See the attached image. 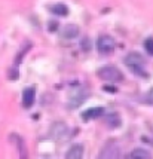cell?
Segmentation results:
<instances>
[{
    "instance_id": "obj_16",
    "label": "cell",
    "mask_w": 153,
    "mask_h": 159,
    "mask_svg": "<svg viewBox=\"0 0 153 159\" xmlns=\"http://www.w3.org/2000/svg\"><path fill=\"white\" fill-rule=\"evenodd\" d=\"M49 24H51V25H49V30H51V31L56 30V27H58V25H56V22H49Z\"/></svg>"
},
{
    "instance_id": "obj_13",
    "label": "cell",
    "mask_w": 153,
    "mask_h": 159,
    "mask_svg": "<svg viewBox=\"0 0 153 159\" xmlns=\"http://www.w3.org/2000/svg\"><path fill=\"white\" fill-rule=\"evenodd\" d=\"M52 14L58 15V16H67L69 15V7L65 6L64 3H55L54 6L51 7Z\"/></svg>"
},
{
    "instance_id": "obj_11",
    "label": "cell",
    "mask_w": 153,
    "mask_h": 159,
    "mask_svg": "<svg viewBox=\"0 0 153 159\" xmlns=\"http://www.w3.org/2000/svg\"><path fill=\"white\" fill-rule=\"evenodd\" d=\"M128 158L129 159H150L152 155H150V152L146 150V149H135V150H132V152L129 153Z\"/></svg>"
},
{
    "instance_id": "obj_14",
    "label": "cell",
    "mask_w": 153,
    "mask_h": 159,
    "mask_svg": "<svg viewBox=\"0 0 153 159\" xmlns=\"http://www.w3.org/2000/svg\"><path fill=\"white\" fill-rule=\"evenodd\" d=\"M144 48H146L147 54L153 57V37H147L144 40Z\"/></svg>"
},
{
    "instance_id": "obj_7",
    "label": "cell",
    "mask_w": 153,
    "mask_h": 159,
    "mask_svg": "<svg viewBox=\"0 0 153 159\" xmlns=\"http://www.w3.org/2000/svg\"><path fill=\"white\" fill-rule=\"evenodd\" d=\"M104 115V107L101 106H97V107H91L88 110H85L82 113V118L83 120H92V119H98Z\"/></svg>"
},
{
    "instance_id": "obj_2",
    "label": "cell",
    "mask_w": 153,
    "mask_h": 159,
    "mask_svg": "<svg viewBox=\"0 0 153 159\" xmlns=\"http://www.w3.org/2000/svg\"><path fill=\"white\" fill-rule=\"evenodd\" d=\"M97 76L100 79H103L106 82H111V83H118L124 80V75L122 71L115 67V66H104L97 71Z\"/></svg>"
},
{
    "instance_id": "obj_8",
    "label": "cell",
    "mask_w": 153,
    "mask_h": 159,
    "mask_svg": "<svg viewBox=\"0 0 153 159\" xmlns=\"http://www.w3.org/2000/svg\"><path fill=\"white\" fill-rule=\"evenodd\" d=\"M79 34H80V28L77 27L76 24H67L63 28V33H61L64 39H74Z\"/></svg>"
},
{
    "instance_id": "obj_12",
    "label": "cell",
    "mask_w": 153,
    "mask_h": 159,
    "mask_svg": "<svg viewBox=\"0 0 153 159\" xmlns=\"http://www.w3.org/2000/svg\"><path fill=\"white\" fill-rule=\"evenodd\" d=\"M12 137L16 140L15 146H16V149H18V153H20V156H21V158H27V149H25V144H24V140H22V137L16 135V134H14Z\"/></svg>"
},
{
    "instance_id": "obj_1",
    "label": "cell",
    "mask_w": 153,
    "mask_h": 159,
    "mask_svg": "<svg viewBox=\"0 0 153 159\" xmlns=\"http://www.w3.org/2000/svg\"><path fill=\"white\" fill-rule=\"evenodd\" d=\"M125 66L137 76H147L146 73V61L138 52H129L125 57Z\"/></svg>"
},
{
    "instance_id": "obj_9",
    "label": "cell",
    "mask_w": 153,
    "mask_h": 159,
    "mask_svg": "<svg viewBox=\"0 0 153 159\" xmlns=\"http://www.w3.org/2000/svg\"><path fill=\"white\" fill-rule=\"evenodd\" d=\"M83 152H85L83 144H74L67 150L65 158L67 159H80L82 156H83Z\"/></svg>"
},
{
    "instance_id": "obj_4",
    "label": "cell",
    "mask_w": 153,
    "mask_h": 159,
    "mask_svg": "<svg viewBox=\"0 0 153 159\" xmlns=\"http://www.w3.org/2000/svg\"><path fill=\"white\" fill-rule=\"evenodd\" d=\"M97 49H98V52L103 54V55L111 54V52L116 49V40L109 34L100 36L97 40Z\"/></svg>"
},
{
    "instance_id": "obj_10",
    "label": "cell",
    "mask_w": 153,
    "mask_h": 159,
    "mask_svg": "<svg viewBox=\"0 0 153 159\" xmlns=\"http://www.w3.org/2000/svg\"><path fill=\"white\" fill-rule=\"evenodd\" d=\"M104 120H106V124H107V126H110V128H118V126H120V124H122L120 116H119L118 113H110V115H107Z\"/></svg>"
},
{
    "instance_id": "obj_15",
    "label": "cell",
    "mask_w": 153,
    "mask_h": 159,
    "mask_svg": "<svg viewBox=\"0 0 153 159\" xmlns=\"http://www.w3.org/2000/svg\"><path fill=\"white\" fill-rule=\"evenodd\" d=\"M146 103H149V104H152L153 106V89L149 91V94H147V97H146Z\"/></svg>"
},
{
    "instance_id": "obj_6",
    "label": "cell",
    "mask_w": 153,
    "mask_h": 159,
    "mask_svg": "<svg viewBox=\"0 0 153 159\" xmlns=\"http://www.w3.org/2000/svg\"><path fill=\"white\" fill-rule=\"evenodd\" d=\"M36 101V89L33 86H28L22 91V107L24 109H30L33 107Z\"/></svg>"
},
{
    "instance_id": "obj_5",
    "label": "cell",
    "mask_w": 153,
    "mask_h": 159,
    "mask_svg": "<svg viewBox=\"0 0 153 159\" xmlns=\"http://www.w3.org/2000/svg\"><path fill=\"white\" fill-rule=\"evenodd\" d=\"M67 132H69V126L64 124V122H55V124L51 126V129H49V135L52 137V139H64L65 135H67Z\"/></svg>"
},
{
    "instance_id": "obj_3",
    "label": "cell",
    "mask_w": 153,
    "mask_h": 159,
    "mask_svg": "<svg viewBox=\"0 0 153 159\" xmlns=\"http://www.w3.org/2000/svg\"><path fill=\"white\" fill-rule=\"evenodd\" d=\"M98 158H104V159L120 158V146L118 144V141H115V140L107 141V143L101 147Z\"/></svg>"
}]
</instances>
